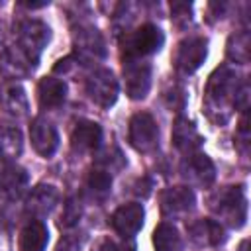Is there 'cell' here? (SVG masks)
Wrapping results in <instances>:
<instances>
[{
    "label": "cell",
    "instance_id": "cell-1",
    "mask_svg": "<svg viewBox=\"0 0 251 251\" xmlns=\"http://www.w3.org/2000/svg\"><path fill=\"white\" fill-rule=\"evenodd\" d=\"M237 86V76L229 67H220L212 73L206 86V108L210 118L214 112H224V118H229V108L233 106Z\"/></svg>",
    "mask_w": 251,
    "mask_h": 251
},
{
    "label": "cell",
    "instance_id": "cell-2",
    "mask_svg": "<svg viewBox=\"0 0 251 251\" xmlns=\"http://www.w3.org/2000/svg\"><path fill=\"white\" fill-rule=\"evenodd\" d=\"M163 43H165L163 31L153 24H143L141 27H137L135 31H131L124 37L122 57H124V61L141 59V57H147V55L159 51L163 47Z\"/></svg>",
    "mask_w": 251,
    "mask_h": 251
},
{
    "label": "cell",
    "instance_id": "cell-3",
    "mask_svg": "<svg viewBox=\"0 0 251 251\" xmlns=\"http://www.w3.org/2000/svg\"><path fill=\"white\" fill-rule=\"evenodd\" d=\"M210 204L212 210L233 227L243 226L247 220V200L243 186H226L210 200Z\"/></svg>",
    "mask_w": 251,
    "mask_h": 251
},
{
    "label": "cell",
    "instance_id": "cell-4",
    "mask_svg": "<svg viewBox=\"0 0 251 251\" xmlns=\"http://www.w3.org/2000/svg\"><path fill=\"white\" fill-rule=\"evenodd\" d=\"M129 145L139 153H149L159 143V127L149 112H137L129 120L127 127Z\"/></svg>",
    "mask_w": 251,
    "mask_h": 251
},
{
    "label": "cell",
    "instance_id": "cell-5",
    "mask_svg": "<svg viewBox=\"0 0 251 251\" xmlns=\"http://www.w3.org/2000/svg\"><path fill=\"white\" fill-rule=\"evenodd\" d=\"M86 94L100 108H110L118 98V80L112 71L96 69L86 78Z\"/></svg>",
    "mask_w": 251,
    "mask_h": 251
},
{
    "label": "cell",
    "instance_id": "cell-6",
    "mask_svg": "<svg viewBox=\"0 0 251 251\" xmlns=\"http://www.w3.org/2000/svg\"><path fill=\"white\" fill-rule=\"evenodd\" d=\"M206 39L204 37H186L178 43L175 51V67L182 75H190L200 69V65L206 59Z\"/></svg>",
    "mask_w": 251,
    "mask_h": 251
},
{
    "label": "cell",
    "instance_id": "cell-7",
    "mask_svg": "<svg viewBox=\"0 0 251 251\" xmlns=\"http://www.w3.org/2000/svg\"><path fill=\"white\" fill-rule=\"evenodd\" d=\"M126 92L131 100H141L151 88V65L141 59L124 61Z\"/></svg>",
    "mask_w": 251,
    "mask_h": 251
},
{
    "label": "cell",
    "instance_id": "cell-8",
    "mask_svg": "<svg viewBox=\"0 0 251 251\" xmlns=\"http://www.w3.org/2000/svg\"><path fill=\"white\" fill-rule=\"evenodd\" d=\"M143 216H145L143 206L137 202H129V204L120 206L112 214L110 224L122 237H133L143 226Z\"/></svg>",
    "mask_w": 251,
    "mask_h": 251
},
{
    "label": "cell",
    "instance_id": "cell-9",
    "mask_svg": "<svg viewBox=\"0 0 251 251\" xmlns=\"http://www.w3.org/2000/svg\"><path fill=\"white\" fill-rule=\"evenodd\" d=\"M29 137L33 149L41 157H51L59 147V133L51 122L45 118H35L29 126Z\"/></svg>",
    "mask_w": 251,
    "mask_h": 251
},
{
    "label": "cell",
    "instance_id": "cell-10",
    "mask_svg": "<svg viewBox=\"0 0 251 251\" xmlns=\"http://www.w3.org/2000/svg\"><path fill=\"white\" fill-rule=\"evenodd\" d=\"M49 39V27H45L41 22H25L20 27V49L25 53V57L35 63L43 45Z\"/></svg>",
    "mask_w": 251,
    "mask_h": 251
},
{
    "label": "cell",
    "instance_id": "cell-11",
    "mask_svg": "<svg viewBox=\"0 0 251 251\" xmlns=\"http://www.w3.org/2000/svg\"><path fill=\"white\" fill-rule=\"evenodd\" d=\"M102 141V127L96 122L90 120H80L73 127L71 133V147L78 153L94 151Z\"/></svg>",
    "mask_w": 251,
    "mask_h": 251
},
{
    "label": "cell",
    "instance_id": "cell-12",
    "mask_svg": "<svg viewBox=\"0 0 251 251\" xmlns=\"http://www.w3.org/2000/svg\"><path fill=\"white\" fill-rule=\"evenodd\" d=\"M182 171H184V176L198 182V184H212L214 178H216V169H214V163L208 159V155L204 153H190L182 165Z\"/></svg>",
    "mask_w": 251,
    "mask_h": 251
},
{
    "label": "cell",
    "instance_id": "cell-13",
    "mask_svg": "<svg viewBox=\"0 0 251 251\" xmlns=\"http://www.w3.org/2000/svg\"><path fill=\"white\" fill-rule=\"evenodd\" d=\"M188 235L200 247H212V245H218L226 239L222 224L216 220H210V218L198 220L192 226H188Z\"/></svg>",
    "mask_w": 251,
    "mask_h": 251
},
{
    "label": "cell",
    "instance_id": "cell-14",
    "mask_svg": "<svg viewBox=\"0 0 251 251\" xmlns=\"http://www.w3.org/2000/svg\"><path fill=\"white\" fill-rule=\"evenodd\" d=\"M202 137L196 129V126L192 122H188L186 118H176L175 126H173V145L182 151V153H196V149L200 147Z\"/></svg>",
    "mask_w": 251,
    "mask_h": 251
},
{
    "label": "cell",
    "instance_id": "cell-15",
    "mask_svg": "<svg viewBox=\"0 0 251 251\" xmlns=\"http://www.w3.org/2000/svg\"><path fill=\"white\" fill-rule=\"evenodd\" d=\"M163 214H182L194 206V192L188 186H173L161 192Z\"/></svg>",
    "mask_w": 251,
    "mask_h": 251
},
{
    "label": "cell",
    "instance_id": "cell-16",
    "mask_svg": "<svg viewBox=\"0 0 251 251\" xmlns=\"http://www.w3.org/2000/svg\"><path fill=\"white\" fill-rule=\"evenodd\" d=\"M27 186V175L24 169L16 165H4L0 167V194L4 198H20Z\"/></svg>",
    "mask_w": 251,
    "mask_h": 251
},
{
    "label": "cell",
    "instance_id": "cell-17",
    "mask_svg": "<svg viewBox=\"0 0 251 251\" xmlns=\"http://www.w3.org/2000/svg\"><path fill=\"white\" fill-rule=\"evenodd\" d=\"M49 241L47 226L41 220H31L20 231V251H45Z\"/></svg>",
    "mask_w": 251,
    "mask_h": 251
},
{
    "label": "cell",
    "instance_id": "cell-18",
    "mask_svg": "<svg viewBox=\"0 0 251 251\" xmlns=\"http://www.w3.org/2000/svg\"><path fill=\"white\" fill-rule=\"evenodd\" d=\"M67 96V86L61 78L55 76H43L37 84V98L43 108H57L63 104Z\"/></svg>",
    "mask_w": 251,
    "mask_h": 251
},
{
    "label": "cell",
    "instance_id": "cell-19",
    "mask_svg": "<svg viewBox=\"0 0 251 251\" xmlns=\"http://www.w3.org/2000/svg\"><path fill=\"white\" fill-rule=\"evenodd\" d=\"M75 45L76 51L80 55H88V57H104L106 49H104V39L98 33V29L94 27H80L75 33Z\"/></svg>",
    "mask_w": 251,
    "mask_h": 251
},
{
    "label": "cell",
    "instance_id": "cell-20",
    "mask_svg": "<svg viewBox=\"0 0 251 251\" xmlns=\"http://www.w3.org/2000/svg\"><path fill=\"white\" fill-rule=\"evenodd\" d=\"M59 200V192L55 190V186H35L29 194V200H27V210L35 216H45L53 210V206L57 204Z\"/></svg>",
    "mask_w": 251,
    "mask_h": 251
},
{
    "label": "cell",
    "instance_id": "cell-21",
    "mask_svg": "<svg viewBox=\"0 0 251 251\" xmlns=\"http://www.w3.org/2000/svg\"><path fill=\"white\" fill-rule=\"evenodd\" d=\"M22 153V133L18 127L0 124V161L16 159Z\"/></svg>",
    "mask_w": 251,
    "mask_h": 251
},
{
    "label": "cell",
    "instance_id": "cell-22",
    "mask_svg": "<svg viewBox=\"0 0 251 251\" xmlns=\"http://www.w3.org/2000/svg\"><path fill=\"white\" fill-rule=\"evenodd\" d=\"M0 104L12 114H24L27 110V98L20 84L10 82L0 88Z\"/></svg>",
    "mask_w": 251,
    "mask_h": 251
},
{
    "label": "cell",
    "instance_id": "cell-23",
    "mask_svg": "<svg viewBox=\"0 0 251 251\" xmlns=\"http://www.w3.org/2000/svg\"><path fill=\"white\" fill-rule=\"evenodd\" d=\"M153 247L155 251H180V235L175 226L163 222L153 231Z\"/></svg>",
    "mask_w": 251,
    "mask_h": 251
},
{
    "label": "cell",
    "instance_id": "cell-24",
    "mask_svg": "<svg viewBox=\"0 0 251 251\" xmlns=\"http://www.w3.org/2000/svg\"><path fill=\"white\" fill-rule=\"evenodd\" d=\"M86 188L94 194V198H104L112 188V176L106 169H92L86 176Z\"/></svg>",
    "mask_w": 251,
    "mask_h": 251
},
{
    "label": "cell",
    "instance_id": "cell-25",
    "mask_svg": "<svg viewBox=\"0 0 251 251\" xmlns=\"http://www.w3.org/2000/svg\"><path fill=\"white\" fill-rule=\"evenodd\" d=\"M227 55L235 63H247L249 61V33H235L229 37L227 43Z\"/></svg>",
    "mask_w": 251,
    "mask_h": 251
},
{
    "label": "cell",
    "instance_id": "cell-26",
    "mask_svg": "<svg viewBox=\"0 0 251 251\" xmlns=\"http://www.w3.org/2000/svg\"><path fill=\"white\" fill-rule=\"evenodd\" d=\"M80 218V206L76 204L75 198H69L67 204L63 206V214H61V227H71L78 222Z\"/></svg>",
    "mask_w": 251,
    "mask_h": 251
},
{
    "label": "cell",
    "instance_id": "cell-27",
    "mask_svg": "<svg viewBox=\"0 0 251 251\" xmlns=\"http://www.w3.org/2000/svg\"><path fill=\"white\" fill-rule=\"evenodd\" d=\"M82 243H84V235H76V233L65 235V237H61L57 251H80Z\"/></svg>",
    "mask_w": 251,
    "mask_h": 251
},
{
    "label": "cell",
    "instance_id": "cell-28",
    "mask_svg": "<svg viewBox=\"0 0 251 251\" xmlns=\"http://www.w3.org/2000/svg\"><path fill=\"white\" fill-rule=\"evenodd\" d=\"M94 251H133V247L131 245H118V243H114L110 239H104L100 243V247L94 249Z\"/></svg>",
    "mask_w": 251,
    "mask_h": 251
},
{
    "label": "cell",
    "instance_id": "cell-29",
    "mask_svg": "<svg viewBox=\"0 0 251 251\" xmlns=\"http://www.w3.org/2000/svg\"><path fill=\"white\" fill-rule=\"evenodd\" d=\"M71 61H73L71 57L57 61V65H55V73H67V71H69V67H71Z\"/></svg>",
    "mask_w": 251,
    "mask_h": 251
}]
</instances>
